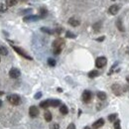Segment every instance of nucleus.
Instances as JSON below:
<instances>
[{"mask_svg":"<svg viewBox=\"0 0 129 129\" xmlns=\"http://www.w3.org/2000/svg\"><path fill=\"white\" fill-rule=\"evenodd\" d=\"M64 46V40L62 38H58L53 42V52L55 55L61 54L62 50Z\"/></svg>","mask_w":129,"mask_h":129,"instance_id":"f257e3e1","label":"nucleus"},{"mask_svg":"<svg viewBox=\"0 0 129 129\" xmlns=\"http://www.w3.org/2000/svg\"><path fill=\"white\" fill-rule=\"evenodd\" d=\"M12 48H13V50L16 52L17 54H19L20 56H22L23 58H25V59H27V60H30V61H32L33 58L31 57V56H29L23 49L19 48V47H16V46H14V45H12Z\"/></svg>","mask_w":129,"mask_h":129,"instance_id":"f03ea898","label":"nucleus"},{"mask_svg":"<svg viewBox=\"0 0 129 129\" xmlns=\"http://www.w3.org/2000/svg\"><path fill=\"white\" fill-rule=\"evenodd\" d=\"M7 100L12 104V105H18L21 102V98L18 94H10L7 96Z\"/></svg>","mask_w":129,"mask_h":129,"instance_id":"7ed1b4c3","label":"nucleus"},{"mask_svg":"<svg viewBox=\"0 0 129 129\" xmlns=\"http://www.w3.org/2000/svg\"><path fill=\"white\" fill-rule=\"evenodd\" d=\"M107 64V60L105 57H98L95 61V66L98 69H101L103 67H105V64Z\"/></svg>","mask_w":129,"mask_h":129,"instance_id":"20e7f679","label":"nucleus"},{"mask_svg":"<svg viewBox=\"0 0 129 129\" xmlns=\"http://www.w3.org/2000/svg\"><path fill=\"white\" fill-rule=\"evenodd\" d=\"M111 88H112V91L114 92V94H116V95H120L123 92L122 86L120 84H118V83H114L112 86H111Z\"/></svg>","mask_w":129,"mask_h":129,"instance_id":"39448f33","label":"nucleus"},{"mask_svg":"<svg viewBox=\"0 0 129 129\" xmlns=\"http://www.w3.org/2000/svg\"><path fill=\"white\" fill-rule=\"evenodd\" d=\"M91 98H92V93H91V91H89V90H84L83 92H82V100H83V102H85V103H87V102H89L90 100H91Z\"/></svg>","mask_w":129,"mask_h":129,"instance_id":"423d86ee","label":"nucleus"},{"mask_svg":"<svg viewBox=\"0 0 129 129\" xmlns=\"http://www.w3.org/2000/svg\"><path fill=\"white\" fill-rule=\"evenodd\" d=\"M20 75H21V72L18 69H16V68H12L9 71V77L11 79H18L20 77Z\"/></svg>","mask_w":129,"mask_h":129,"instance_id":"0eeeda50","label":"nucleus"},{"mask_svg":"<svg viewBox=\"0 0 129 129\" xmlns=\"http://www.w3.org/2000/svg\"><path fill=\"white\" fill-rule=\"evenodd\" d=\"M39 19H41V17L39 15H30V16L24 17V22H34V21H38Z\"/></svg>","mask_w":129,"mask_h":129,"instance_id":"6e6552de","label":"nucleus"},{"mask_svg":"<svg viewBox=\"0 0 129 129\" xmlns=\"http://www.w3.org/2000/svg\"><path fill=\"white\" fill-rule=\"evenodd\" d=\"M29 114H30V116L31 117H37L38 115H39V109L37 108V106H31L30 107V109H29Z\"/></svg>","mask_w":129,"mask_h":129,"instance_id":"1a4fd4ad","label":"nucleus"},{"mask_svg":"<svg viewBox=\"0 0 129 129\" xmlns=\"http://www.w3.org/2000/svg\"><path fill=\"white\" fill-rule=\"evenodd\" d=\"M119 6L118 5H116V4H114V5H111L110 7H109V9H108V12L111 14V15H116L117 13H118V11H119Z\"/></svg>","mask_w":129,"mask_h":129,"instance_id":"9d476101","label":"nucleus"},{"mask_svg":"<svg viewBox=\"0 0 129 129\" xmlns=\"http://www.w3.org/2000/svg\"><path fill=\"white\" fill-rule=\"evenodd\" d=\"M104 124V120L102 119V118H100V119H98V120H96L93 124H92V129H98L100 128L102 125Z\"/></svg>","mask_w":129,"mask_h":129,"instance_id":"9b49d317","label":"nucleus"},{"mask_svg":"<svg viewBox=\"0 0 129 129\" xmlns=\"http://www.w3.org/2000/svg\"><path fill=\"white\" fill-rule=\"evenodd\" d=\"M69 24L73 27H78L81 24V22H80V20H78L76 18H70L69 19Z\"/></svg>","mask_w":129,"mask_h":129,"instance_id":"f8f14e48","label":"nucleus"},{"mask_svg":"<svg viewBox=\"0 0 129 129\" xmlns=\"http://www.w3.org/2000/svg\"><path fill=\"white\" fill-rule=\"evenodd\" d=\"M39 13H40L39 16L41 17V19H43V18H45V17L48 15V10L45 7H41L40 10H39Z\"/></svg>","mask_w":129,"mask_h":129,"instance_id":"ddd939ff","label":"nucleus"},{"mask_svg":"<svg viewBox=\"0 0 129 129\" xmlns=\"http://www.w3.org/2000/svg\"><path fill=\"white\" fill-rule=\"evenodd\" d=\"M116 27H117V29L120 31V32H124V26L122 25V21H121V19L119 18L117 21H116Z\"/></svg>","mask_w":129,"mask_h":129,"instance_id":"4468645a","label":"nucleus"},{"mask_svg":"<svg viewBox=\"0 0 129 129\" xmlns=\"http://www.w3.org/2000/svg\"><path fill=\"white\" fill-rule=\"evenodd\" d=\"M60 104H61V101H60L59 99H51V100H50V106L58 107Z\"/></svg>","mask_w":129,"mask_h":129,"instance_id":"2eb2a0df","label":"nucleus"},{"mask_svg":"<svg viewBox=\"0 0 129 129\" xmlns=\"http://www.w3.org/2000/svg\"><path fill=\"white\" fill-rule=\"evenodd\" d=\"M99 76V72L96 71V70H93V71H90L89 73H88V77L90 78V79H94V78H96Z\"/></svg>","mask_w":129,"mask_h":129,"instance_id":"dca6fc26","label":"nucleus"},{"mask_svg":"<svg viewBox=\"0 0 129 129\" xmlns=\"http://www.w3.org/2000/svg\"><path fill=\"white\" fill-rule=\"evenodd\" d=\"M19 0H5V4L8 6V7H12V6H15L17 3H18Z\"/></svg>","mask_w":129,"mask_h":129,"instance_id":"f3484780","label":"nucleus"},{"mask_svg":"<svg viewBox=\"0 0 129 129\" xmlns=\"http://www.w3.org/2000/svg\"><path fill=\"white\" fill-rule=\"evenodd\" d=\"M49 106H50V99L40 102V107H42V108H48Z\"/></svg>","mask_w":129,"mask_h":129,"instance_id":"a211bd4d","label":"nucleus"},{"mask_svg":"<svg viewBox=\"0 0 129 129\" xmlns=\"http://www.w3.org/2000/svg\"><path fill=\"white\" fill-rule=\"evenodd\" d=\"M97 97H98V99H100V100H105L107 95H106V93L103 92V91H98V92H97Z\"/></svg>","mask_w":129,"mask_h":129,"instance_id":"6ab92c4d","label":"nucleus"},{"mask_svg":"<svg viewBox=\"0 0 129 129\" xmlns=\"http://www.w3.org/2000/svg\"><path fill=\"white\" fill-rule=\"evenodd\" d=\"M60 112L62 113V114H64V115L68 114V112H69V109H68L67 105H64V104L61 105V107H60Z\"/></svg>","mask_w":129,"mask_h":129,"instance_id":"aec40b11","label":"nucleus"},{"mask_svg":"<svg viewBox=\"0 0 129 129\" xmlns=\"http://www.w3.org/2000/svg\"><path fill=\"white\" fill-rule=\"evenodd\" d=\"M44 117H45V120L46 121H48V122H50L51 120H52V113L50 112V111H46V112L44 113Z\"/></svg>","mask_w":129,"mask_h":129,"instance_id":"412c9836","label":"nucleus"},{"mask_svg":"<svg viewBox=\"0 0 129 129\" xmlns=\"http://www.w3.org/2000/svg\"><path fill=\"white\" fill-rule=\"evenodd\" d=\"M41 31L44 33H47L49 35L55 34V31H53V30H51V29H49V28H46V27H42V28H41Z\"/></svg>","mask_w":129,"mask_h":129,"instance_id":"4be33fe9","label":"nucleus"},{"mask_svg":"<svg viewBox=\"0 0 129 129\" xmlns=\"http://www.w3.org/2000/svg\"><path fill=\"white\" fill-rule=\"evenodd\" d=\"M0 55H2V56H7L8 55V50L6 47H0Z\"/></svg>","mask_w":129,"mask_h":129,"instance_id":"5701e85b","label":"nucleus"},{"mask_svg":"<svg viewBox=\"0 0 129 129\" xmlns=\"http://www.w3.org/2000/svg\"><path fill=\"white\" fill-rule=\"evenodd\" d=\"M7 9H8V6H7L6 4H4V3H0V12H1V13L6 12Z\"/></svg>","mask_w":129,"mask_h":129,"instance_id":"b1692460","label":"nucleus"},{"mask_svg":"<svg viewBox=\"0 0 129 129\" xmlns=\"http://www.w3.org/2000/svg\"><path fill=\"white\" fill-rule=\"evenodd\" d=\"M66 37H67V38H70V39H75L77 36H76L74 33L71 32V31H67V33H66Z\"/></svg>","mask_w":129,"mask_h":129,"instance_id":"393cba45","label":"nucleus"},{"mask_svg":"<svg viewBox=\"0 0 129 129\" xmlns=\"http://www.w3.org/2000/svg\"><path fill=\"white\" fill-rule=\"evenodd\" d=\"M100 27H101V23H100V22H97V23H95V24L92 26V28L94 29L95 32H98V31H99Z\"/></svg>","mask_w":129,"mask_h":129,"instance_id":"a878e982","label":"nucleus"},{"mask_svg":"<svg viewBox=\"0 0 129 129\" xmlns=\"http://www.w3.org/2000/svg\"><path fill=\"white\" fill-rule=\"evenodd\" d=\"M116 117H117V114H110L108 116V120L110 122H114V121H116Z\"/></svg>","mask_w":129,"mask_h":129,"instance_id":"bb28decb","label":"nucleus"},{"mask_svg":"<svg viewBox=\"0 0 129 129\" xmlns=\"http://www.w3.org/2000/svg\"><path fill=\"white\" fill-rule=\"evenodd\" d=\"M48 64L50 67H55L56 66V61L54 59L50 58V59H48Z\"/></svg>","mask_w":129,"mask_h":129,"instance_id":"cd10ccee","label":"nucleus"},{"mask_svg":"<svg viewBox=\"0 0 129 129\" xmlns=\"http://www.w3.org/2000/svg\"><path fill=\"white\" fill-rule=\"evenodd\" d=\"M114 128L115 129H121V127H120V121H119V120L114 121Z\"/></svg>","mask_w":129,"mask_h":129,"instance_id":"c85d7f7f","label":"nucleus"},{"mask_svg":"<svg viewBox=\"0 0 129 129\" xmlns=\"http://www.w3.org/2000/svg\"><path fill=\"white\" fill-rule=\"evenodd\" d=\"M50 129H60V126L58 123H53V124H51Z\"/></svg>","mask_w":129,"mask_h":129,"instance_id":"c756f323","label":"nucleus"},{"mask_svg":"<svg viewBox=\"0 0 129 129\" xmlns=\"http://www.w3.org/2000/svg\"><path fill=\"white\" fill-rule=\"evenodd\" d=\"M63 31V29L62 28H57L56 30H55V34H57V35H60L61 33Z\"/></svg>","mask_w":129,"mask_h":129,"instance_id":"7c9ffc66","label":"nucleus"},{"mask_svg":"<svg viewBox=\"0 0 129 129\" xmlns=\"http://www.w3.org/2000/svg\"><path fill=\"white\" fill-rule=\"evenodd\" d=\"M67 129H76V125H75L74 123H71V124L68 126V128Z\"/></svg>","mask_w":129,"mask_h":129,"instance_id":"2f4dec72","label":"nucleus"},{"mask_svg":"<svg viewBox=\"0 0 129 129\" xmlns=\"http://www.w3.org/2000/svg\"><path fill=\"white\" fill-rule=\"evenodd\" d=\"M41 96H42V92H38V93L35 94V98H36V99H39Z\"/></svg>","mask_w":129,"mask_h":129,"instance_id":"473e14b6","label":"nucleus"},{"mask_svg":"<svg viewBox=\"0 0 129 129\" xmlns=\"http://www.w3.org/2000/svg\"><path fill=\"white\" fill-rule=\"evenodd\" d=\"M103 40H104V37H100V38H97L96 39L97 42H102Z\"/></svg>","mask_w":129,"mask_h":129,"instance_id":"72a5a7b5","label":"nucleus"},{"mask_svg":"<svg viewBox=\"0 0 129 129\" xmlns=\"http://www.w3.org/2000/svg\"><path fill=\"white\" fill-rule=\"evenodd\" d=\"M58 91H60V92H62V91H63V89H62V88H60V87H59V88H58Z\"/></svg>","mask_w":129,"mask_h":129,"instance_id":"f704fd0d","label":"nucleus"},{"mask_svg":"<svg viewBox=\"0 0 129 129\" xmlns=\"http://www.w3.org/2000/svg\"><path fill=\"white\" fill-rule=\"evenodd\" d=\"M126 81H127V82L129 83V76L127 77V78H126Z\"/></svg>","mask_w":129,"mask_h":129,"instance_id":"c9c22d12","label":"nucleus"},{"mask_svg":"<svg viewBox=\"0 0 129 129\" xmlns=\"http://www.w3.org/2000/svg\"><path fill=\"white\" fill-rule=\"evenodd\" d=\"M1 106H2V100L0 99V107H1Z\"/></svg>","mask_w":129,"mask_h":129,"instance_id":"e433bc0d","label":"nucleus"},{"mask_svg":"<svg viewBox=\"0 0 129 129\" xmlns=\"http://www.w3.org/2000/svg\"><path fill=\"white\" fill-rule=\"evenodd\" d=\"M83 129H90V127H88V126H86V127H84Z\"/></svg>","mask_w":129,"mask_h":129,"instance_id":"4c0bfd02","label":"nucleus"},{"mask_svg":"<svg viewBox=\"0 0 129 129\" xmlns=\"http://www.w3.org/2000/svg\"><path fill=\"white\" fill-rule=\"evenodd\" d=\"M20 1H22V2H25V1H27V0H20Z\"/></svg>","mask_w":129,"mask_h":129,"instance_id":"58836bf2","label":"nucleus"},{"mask_svg":"<svg viewBox=\"0 0 129 129\" xmlns=\"http://www.w3.org/2000/svg\"><path fill=\"white\" fill-rule=\"evenodd\" d=\"M112 1H115V0H112Z\"/></svg>","mask_w":129,"mask_h":129,"instance_id":"ea45409f","label":"nucleus"},{"mask_svg":"<svg viewBox=\"0 0 129 129\" xmlns=\"http://www.w3.org/2000/svg\"><path fill=\"white\" fill-rule=\"evenodd\" d=\"M0 61H1V59H0Z\"/></svg>","mask_w":129,"mask_h":129,"instance_id":"a19ab883","label":"nucleus"}]
</instances>
